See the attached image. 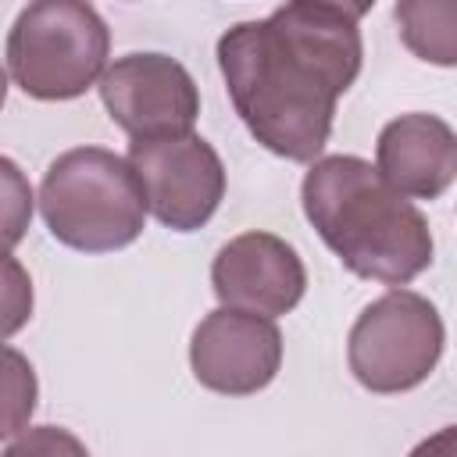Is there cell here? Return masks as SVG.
Here are the masks:
<instances>
[{"instance_id":"1","label":"cell","mask_w":457,"mask_h":457,"mask_svg":"<svg viewBox=\"0 0 457 457\" xmlns=\"http://www.w3.org/2000/svg\"><path fill=\"white\" fill-rule=\"evenodd\" d=\"M375 0H286L218 39V68L246 132L275 157H321L339 96L364 64L361 18Z\"/></svg>"},{"instance_id":"7","label":"cell","mask_w":457,"mask_h":457,"mask_svg":"<svg viewBox=\"0 0 457 457\" xmlns=\"http://www.w3.org/2000/svg\"><path fill=\"white\" fill-rule=\"evenodd\" d=\"M100 100L129 139H161L193 132L200 118V89L186 64L168 54H125L104 68Z\"/></svg>"},{"instance_id":"5","label":"cell","mask_w":457,"mask_h":457,"mask_svg":"<svg viewBox=\"0 0 457 457\" xmlns=\"http://www.w3.org/2000/svg\"><path fill=\"white\" fill-rule=\"evenodd\" d=\"M446 346V328L436 303L414 289L393 286L371 300L346 336L350 375L378 396L421 386Z\"/></svg>"},{"instance_id":"15","label":"cell","mask_w":457,"mask_h":457,"mask_svg":"<svg viewBox=\"0 0 457 457\" xmlns=\"http://www.w3.org/2000/svg\"><path fill=\"white\" fill-rule=\"evenodd\" d=\"M82 450V443L79 439H71L68 432H57L54 425H39L36 428V436H25V432H18L11 443H4V450L7 453H32V450Z\"/></svg>"},{"instance_id":"10","label":"cell","mask_w":457,"mask_h":457,"mask_svg":"<svg viewBox=\"0 0 457 457\" xmlns=\"http://www.w3.org/2000/svg\"><path fill=\"white\" fill-rule=\"evenodd\" d=\"M375 168L403 196L439 200L457 179V136L439 114H400L375 139Z\"/></svg>"},{"instance_id":"6","label":"cell","mask_w":457,"mask_h":457,"mask_svg":"<svg viewBox=\"0 0 457 457\" xmlns=\"http://www.w3.org/2000/svg\"><path fill=\"white\" fill-rule=\"evenodd\" d=\"M125 161L143 186L146 211L171 232L204 228L225 200V164L196 132L132 139Z\"/></svg>"},{"instance_id":"12","label":"cell","mask_w":457,"mask_h":457,"mask_svg":"<svg viewBox=\"0 0 457 457\" xmlns=\"http://www.w3.org/2000/svg\"><path fill=\"white\" fill-rule=\"evenodd\" d=\"M39 400V378L32 361L0 339V446L29 428Z\"/></svg>"},{"instance_id":"14","label":"cell","mask_w":457,"mask_h":457,"mask_svg":"<svg viewBox=\"0 0 457 457\" xmlns=\"http://www.w3.org/2000/svg\"><path fill=\"white\" fill-rule=\"evenodd\" d=\"M32 307H36V289L29 268L18 257L0 253V339L18 336L32 321Z\"/></svg>"},{"instance_id":"9","label":"cell","mask_w":457,"mask_h":457,"mask_svg":"<svg viewBox=\"0 0 457 457\" xmlns=\"http://www.w3.org/2000/svg\"><path fill=\"white\" fill-rule=\"evenodd\" d=\"M211 286L221 307L278 318L307 293V268L293 243L275 232L232 236L211 261Z\"/></svg>"},{"instance_id":"11","label":"cell","mask_w":457,"mask_h":457,"mask_svg":"<svg viewBox=\"0 0 457 457\" xmlns=\"http://www.w3.org/2000/svg\"><path fill=\"white\" fill-rule=\"evenodd\" d=\"M400 43L425 64H457V0H396Z\"/></svg>"},{"instance_id":"16","label":"cell","mask_w":457,"mask_h":457,"mask_svg":"<svg viewBox=\"0 0 457 457\" xmlns=\"http://www.w3.org/2000/svg\"><path fill=\"white\" fill-rule=\"evenodd\" d=\"M4 100H7V71L0 64V107H4Z\"/></svg>"},{"instance_id":"4","label":"cell","mask_w":457,"mask_h":457,"mask_svg":"<svg viewBox=\"0 0 457 457\" xmlns=\"http://www.w3.org/2000/svg\"><path fill=\"white\" fill-rule=\"evenodd\" d=\"M7 71L32 100H75L111 57V29L89 0H29L7 32Z\"/></svg>"},{"instance_id":"13","label":"cell","mask_w":457,"mask_h":457,"mask_svg":"<svg viewBox=\"0 0 457 457\" xmlns=\"http://www.w3.org/2000/svg\"><path fill=\"white\" fill-rule=\"evenodd\" d=\"M32 211H36V193L29 175L0 154V253H11L29 225H32Z\"/></svg>"},{"instance_id":"3","label":"cell","mask_w":457,"mask_h":457,"mask_svg":"<svg viewBox=\"0 0 457 457\" xmlns=\"http://www.w3.org/2000/svg\"><path fill=\"white\" fill-rule=\"evenodd\" d=\"M39 214L57 243L79 253H114L146 228V196L125 157L104 146L57 154L39 182Z\"/></svg>"},{"instance_id":"2","label":"cell","mask_w":457,"mask_h":457,"mask_svg":"<svg viewBox=\"0 0 457 457\" xmlns=\"http://www.w3.org/2000/svg\"><path fill=\"white\" fill-rule=\"evenodd\" d=\"M300 204L321 243L361 278L407 286L436 261L421 207L357 154L314 157L300 182Z\"/></svg>"},{"instance_id":"8","label":"cell","mask_w":457,"mask_h":457,"mask_svg":"<svg viewBox=\"0 0 457 457\" xmlns=\"http://www.w3.org/2000/svg\"><path fill=\"white\" fill-rule=\"evenodd\" d=\"M193 378L221 396H253L282 368V332L275 318L239 307H214L189 339Z\"/></svg>"}]
</instances>
